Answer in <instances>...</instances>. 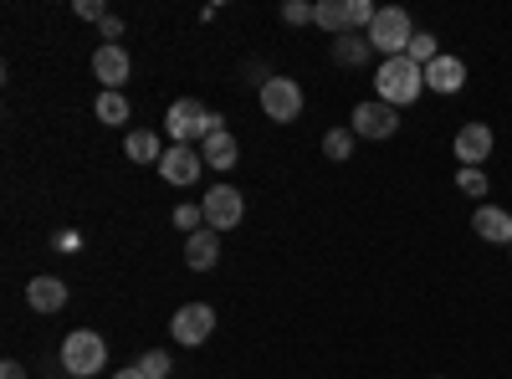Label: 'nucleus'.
<instances>
[{"label": "nucleus", "instance_id": "obj_10", "mask_svg": "<svg viewBox=\"0 0 512 379\" xmlns=\"http://www.w3.org/2000/svg\"><path fill=\"white\" fill-rule=\"evenodd\" d=\"M200 170H205V159H200L195 144H169L164 159H159V175H164L169 185H195Z\"/></svg>", "mask_w": 512, "mask_h": 379}, {"label": "nucleus", "instance_id": "obj_9", "mask_svg": "<svg viewBox=\"0 0 512 379\" xmlns=\"http://www.w3.org/2000/svg\"><path fill=\"white\" fill-rule=\"evenodd\" d=\"M451 149H456V164H461V170H482V164L492 159V149H497V134L487 129V123H461Z\"/></svg>", "mask_w": 512, "mask_h": 379}, {"label": "nucleus", "instance_id": "obj_1", "mask_svg": "<svg viewBox=\"0 0 512 379\" xmlns=\"http://www.w3.org/2000/svg\"><path fill=\"white\" fill-rule=\"evenodd\" d=\"M374 93H379V103H390V108H410L425 93V67H415L410 57H384L374 67Z\"/></svg>", "mask_w": 512, "mask_h": 379}, {"label": "nucleus", "instance_id": "obj_19", "mask_svg": "<svg viewBox=\"0 0 512 379\" xmlns=\"http://www.w3.org/2000/svg\"><path fill=\"white\" fill-rule=\"evenodd\" d=\"M369 57H374V47H369L364 31H349V36L333 41V62L338 67H369Z\"/></svg>", "mask_w": 512, "mask_h": 379}, {"label": "nucleus", "instance_id": "obj_4", "mask_svg": "<svg viewBox=\"0 0 512 379\" xmlns=\"http://www.w3.org/2000/svg\"><path fill=\"white\" fill-rule=\"evenodd\" d=\"M164 134L175 139V144H205L210 139V108L205 103H195V98H175L169 103V113H164Z\"/></svg>", "mask_w": 512, "mask_h": 379}, {"label": "nucleus", "instance_id": "obj_27", "mask_svg": "<svg viewBox=\"0 0 512 379\" xmlns=\"http://www.w3.org/2000/svg\"><path fill=\"white\" fill-rule=\"evenodd\" d=\"M282 21H287V26H308V21H313V6H308V0H287Z\"/></svg>", "mask_w": 512, "mask_h": 379}, {"label": "nucleus", "instance_id": "obj_8", "mask_svg": "<svg viewBox=\"0 0 512 379\" xmlns=\"http://www.w3.org/2000/svg\"><path fill=\"white\" fill-rule=\"evenodd\" d=\"M349 129H354V139H395L400 134V108H390V103H359L354 108V118H349Z\"/></svg>", "mask_w": 512, "mask_h": 379}, {"label": "nucleus", "instance_id": "obj_23", "mask_svg": "<svg viewBox=\"0 0 512 379\" xmlns=\"http://www.w3.org/2000/svg\"><path fill=\"white\" fill-rule=\"evenodd\" d=\"M456 190H461V195H472V200L482 205L487 190H492V180H487V170H456Z\"/></svg>", "mask_w": 512, "mask_h": 379}, {"label": "nucleus", "instance_id": "obj_7", "mask_svg": "<svg viewBox=\"0 0 512 379\" xmlns=\"http://www.w3.org/2000/svg\"><path fill=\"white\" fill-rule=\"evenodd\" d=\"M169 333H175V344L200 349L210 333H216V308H210V303H185L175 318H169Z\"/></svg>", "mask_w": 512, "mask_h": 379}, {"label": "nucleus", "instance_id": "obj_30", "mask_svg": "<svg viewBox=\"0 0 512 379\" xmlns=\"http://www.w3.org/2000/svg\"><path fill=\"white\" fill-rule=\"evenodd\" d=\"M0 379H26V364L21 359H6V364H0Z\"/></svg>", "mask_w": 512, "mask_h": 379}, {"label": "nucleus", "instance_id": "obj_3", "mask_svg": "<svg viewBox=\"0 0 512 379\" xmlns=\"http://www.w3.org/2000/svg\"><path fill=\"white\" fill-rule=\"evenodd\" d=\"M62 369H67L72 379H93L98 369H108V344H103V333L72 328L67 344H62Z\"/></svg>", "mask_w": 512, "mask_h": 379}, {"label": "nucleus", "instance_id": "obj_28", "mask_svg": "<svg viewBox=\"0 0 512 379\" xmlns=\"http://www.w3.org/2000/svg\"><path fill=\"white\" fill-rule=\"evenodd\" d=\"M82 21H93V26H103L108 21V11H103V0H77V6H72Z\"/></svg>", "mask_w": 512, "mask_h": 379}, {"label": "nucleus", "instance_id": "obj_12", "mask_svg": "<svg viewBox=\"0 0 512 379\" xmlns=\"http://www.w3.org/2000/svg\"><path fill=\"white\" fill-rule=\"evenodd\" d=\"M472 231H477L482 241H492V246H512V210L482 200V205L472 210Z\"/></svg>", "mask_w": 512, "mask_h": 379}, {"label": "nucleus", "instance_id": "obj_16", "mask_svg": "<svg viewBox=\"0 0 512 379\" xmlns=\"http://www.w3.org/2000/svg\"><path fill=\"white\" fill-rule=\"evenodd\" d=\"M200 159H205V170H236V159H241V144H236V134H231V129L210 134V139L200 144Z\"/></svg>", "mask_w": 512, "mask_h": 379}, {"label": "nucleus", "instance_id": "obj_33", "mask_svg": "<svg viewBox=\"0 0 512 379\" xmlns=\"http://www.w3.org/2000/svg\"><path fill=\"white\" fill-rule=\"evenodd\" d=\"M62 379H72V374H62Z\"/></svg>", "mask_w": 512, "mask_h": 379}, {"label": "nucleus", "instance_id": "obj_2", "mask_svg": "<svg viewBox=\"0 0 512 379\" xmlns=\"http://www.w3.org/2000/svg\"><path fill=\"white\" fill-rule=\"evenodd\" d=\"M364 36H369V47H374V52H384V57H405V52H410V41H415V21H410L405 6H379V16H374V26H369Z\"/></svg>", "mask_w": 512, "mask_h": 379}, {"label": "nucleus", "instance_id": "obj_5", "mask_svg": "<svg viewBox=\"0 0 512 379\" xmlns=\"http://www.w3.org/2000/svg\"><path fill=\"white\" fill-rule=\"evenodd\" d=\"M256 98H262V113L272 123H297V118H303V88H297L292 77H282V72H272Z\"/></svg>", "mask_w": 512, "mask_h": 379}, {"label": "nucleus", "instance_id": "obj_31", "mask_svg": "<svg viewBox=\"0 0 512 379\" xmlns=\"http://www.w3.org/2000/svg\"><path fill=\"white\" fill-rule=\"evenodd\" d=\"M113 379H144V374H139V364H128V369H118Z\"/></svg>", "mask_w": 512, "mask_h": 379}, {"label": "nucleus", "instance_id": "obj_18", "mask_svg": "<svg viewBox=\"0 0 512 379\" xmlns=\"http://www.w3.org/2000/svg\"><path fill=\"white\" fill-rule=\"evenodd\" d=\"M313 26H323L333 41L349 36V31H354V26H349V0H318V6H313Z\"/></svg>", "mask_w": 512, "mask_h": 379}, {"label": "nucleus", "instance_id": "obj_15", "mask_svg": "<svg viewBox=\"0 0 512 379\" xmlns=\"http://www.w3.org/2000/svg\"><path fill=\"white\" fill-rule=\"evenodd\" d=\"M221 262V231H195V236H185V267L190 272H210Z\"/></svg>", "mask_w": 512, "mask_h": 379}, {"label": "nucleus", "instance_id": "obj_13", "mask_svg": "<svg viewBox=\"0 0 512 379\" xmlns=\"http://www.w3.org/2000/svg\"><path fill=\"white\" fill-rule=\"evenodd\" d=\"M425 88L441 93V98L461 93V88H466V62H461V57H451V52H441L431 67H425Z\"/></svg>", "mask_w": 512, "mask_h": 379}, {"label": "nucleus", "instance_id": "obj_29", "mask_svg": "<svg viewBox=\"0 0 512 379\" xmlns=\"http://www.w3.org/2000/svg\"><path fill=\"white\" fill-rule=\"evenodd\" d=\"M52 251H62V257H77L82 236H77V231H57V236H52Z\"/></svg>", "mask_w": 512, "mask_h": 379}, {"label": "nucleus", "instance_id": "obj_11", "mask_svg": "<svg viewBox=\"0 0 512 379\" xmlns=\"http://www.w3.org/2000/svg\"><path fill=\"white\" fill-rule=\"evenodd\" d=\"M128 72H134V62H128L123 47H98V52H93V77L103 82V93H123Z\"/></svg>", "mask_w": 512, "mask_h": 379}, {"label": "nucleus", "instance_id": "obj_22", "mask_svg": "<svg viewBox=\"0 0 512 379\" xmlns=\"http://www.w3.org/2000/svg\"><path fill=\"white\" fill-rule=\"evenodd\" d=\"M323 154H328L333 164H344V159L354 154V129H328V134H323Z\"/></svg>", "mask_w": 512, "mask_h": 379}, {"label": "nucleus", "instance_id": "obj_25", "mask_svg": "<svg viewBox=\"0 0 512 379\" xmlns=\"http://www.w3.org/2000/svg\"><path fill=\"white\" fill-rule=\"evenodd\" d=\"M175 226H180L185 236L205 231V210H200V205H175Z\"/></svg>", "mask_w": 512, "mask_h": 379}, {"label": "nucleus", "instance_id": "obj_14", "mask_svg": "<svg viewBox=\"0 0 512 379\" xmlns=\"http://www.w3.org/2000/svg\"><path fill=\"white\" fill-rule=\"evenodd\" d=\"M26 303H31V313H62L67 308V282L62 277H31Z\"/></svg>", "mask_w": 512, "mask_h": 379}, {"label": "nucleus", "instance_id": "obj_17", "mask_svg": "<svg viewBox=\"0 0 512 379\" xmlns=\"http://www.w3.org/2000/svg\"><path fill=\"white\" fill-rule=\"evenodd\" d=\"M123 154L134 159V164H154V170H159V159H164V139H159L154 129H134V134L123 139Z\"/></svg>", "mask_w": 512, "mask_h": 379}, {"label": "nucleus", "instance_id": "obj_26", "mask_svg": "<svg viewBox=\"0 0 512 379\" xmlns=\"http://www.w3.org/2000/svg\"><path fill=\"white\" fill-rule=\"evenodd\" d=\"M374 16H379L374 0H349V26H354V31H369V26H374Z\"/></svg>", "mask_w": 512, "mask_h": 379}, {"label": "nucleus", "instance_id": "obj_21", "mask_svg": "<svg viewBox=\"0 0 512 379\" xmlns=\"http://www.w3.org/2000/svg\"><path fill=\"white\" fill-rule=\"evenodd\" d=\"M415 67H431L436 57H441V41L431 36V31H415V41H410V52H405Z\"/></svg>", "mask_w": 512, "mask_h": 379}, {"label": "nucleus", "instance_id": "obj_32", "mask_svg": "<svg viewBox=\"0 0 512 379\" xmlns=\"http://www.w3.org/2000/svg\"><path fill=\"white\" fill-rule=\"evenodd\" d=\"M507 257H512V246H507Z\"/></svg>", "mask_w": 512, "mask_h": 379}, {"label": "nucleus", "instance_id": "obj_24", "mask_svg": "<svg viewBox=\"0 0 512 379\" xmlns=\"http://www.w3.org/2000/svg\"><path fill=\"white\" fill-rule=\"evenodd\" d=\"M134 364H139V374H144V379H169V369H175L164 349H149V354H139Z\"/></svg>", "mask_w": 512, "mask_h": 379}, {"label": "nucleus", "instance_id": "obj_6", "mask_svg": "<svg viewBox=\"0 0 512 379\" xmlns=\"http://www.w3.org/2000/svg\"><path fill=\"white\" fill-rule=\"evenodd\" d=\"M200 210H205V226L210 231H236L241 216H246V200H241L236 185H210L205 200H200Z\"/></svg>", "mask_w": 512, "mask_h": 379}, {"label": "nucleus", "instance_id": "obj_20", "mask_svg": "<svg viewBox=\"0 0 512 379\" xmlns=\"http://www.w3.org/2000/svg\"><path fill=\"white\" fill-rule=\"evenodd\" d=\"M93 113H98V123H113V129H118V123H128V118H134V108H128V98H123V93H98Z\"/></svg>", "mask_w": 512, "mask_h": 379}]
</instances>
